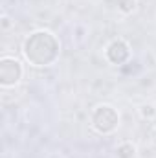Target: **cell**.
<instances>
[{
  "mask_svg": "<svg viewBox=\"0 0 156 158\" xmlns=\"http://www.w3.org/2000/svg\"><path fill=\"white\" fill-rule=\"evenodd\" d=\"M24 57L35 66H50L59 59L61 44L50 31H35L24 42Z\"/></svg>",
  "mask_w": 156,
  "mask_h": 158,
  "instance_id": "6da1fadb",
  "label": "cell"
},
{
  "mask_svg": "<svg viewBox=\"0 0 156 158\" xmlns=\"http://www.w3.org/2000/svg\"><path fill=\"white\" fill-rule=\"evenodd\" d=\"M92 125L99 134H112L119 125V114L110 105H99L92 114Z\"/></svg>",
  "mask_w": 156,
  "mask_h": 158,
  "instance_id": "7a4b0ae2",
  "label": "cell"
},
{
  "mask_svg": "<svg viewBox=\"0 0 156 158\" xmlns=\"http://www.w3.org/2000/svg\"><path fill=\"white\" fill-rule=\"evenodd\" d=\"M20 79H22V64L15 57H2L0 59V85L15 86Z\"/></svg>",
  "mask_w": 156,
  "mask_h": 158,
  "instance_id": "3957f363",
  "label": "cell"
},
{
  "mask_svg": "<svg viewBox=\"0 0 156 158\" xmlns=\"http://www.w3.org/2000/svg\"><path fill=\"white\" fill-rule=\"evenodd\" d=\"M107 59L112 64H123L130 59V46L121 39L112 40L107 46Z\"/></svg>",
  "mask_w": 156,
  "mask_h": 158,
  "instance_id": "277c9868",
  "label": "cell"
},
{
  "mask_svg": "<svg viewBox=\"0 0 156 158\" xmlns=\"http://www.w3.org/2000/svg\"><path fill=\"white\" fill-rule=\"evenodd\" d=\"M116 153L117 158H134L136 156V145L130 143V142H123V143L117 145Z\"/></svg>",
  "mask_w": 156,
  "mask_h": 158,
  "instance_id": "5b68a950",
  "label": "cell"
},
{
  "mask_svg": "<svg viewBox=\"0 0 156 158\" xmlns=\"http://www.w3.org/2000/svg\"><path fill=\"white\" fill-rule=\"evenodd\" d=\"M136 0H117V9L121 11V13H125V15H129V13H132L134 9H136Z\"/></svg>",
  "mask_w": 156,
  "mask_h": 158,
  "instance_id": "8992f818",
  "label": "cell"
},
{
  "mask_svg": "<svg viewBox=\"0 0 156 158\" xmlns=\"http://www.w3.org/2000/svg\"><path fill=\"white\" fill-rule=\"evenodd\" d=\"M140 114H142V118H145V119H154L156 118V107L153 103H145V105H142Z\"/></svg>",
  "mask_w": 156,
  "mask_h": 158,
  "instance_id": "52a82bcc",
  "label": "cell"
},
{
  "mask_svg": "<svg viewBox=\"0 0 156 158\" xmlns=\"http://www.w3.org/2000/svg\"><path fill=\"white\" fill-rule=\"evenodd\" d=\"M2 26H4V30H7V28L11 26V24H9V19H7V17H4V19H2Z\"/></svg>",
  "mask_w": 156,
  "mask_h": 158,
  "instance_id": "ba28073f",
  "label": "cell"
}]
</instances>
